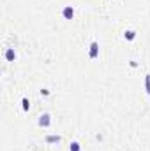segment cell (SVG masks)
<instances>
[{"label":"cell","instance_id":"1","mask_svg":"<svg viewBox=\"0 0 150 151\" xmlns=\"http://www.w3.org/2000/svg\"><path fill=\"white\" fill-rule=\"evenodd\" d=\"M62 14H64V18H66V19H71V18L74 16V9H73L71 5H67V7H64Z\"/></svg>","mask_w":150,"mask_h":151},{"label":"cell","instance_id":"2","mask_svg":"<svg viewBox=\"0 0 150 151\" xmlns=\"http://www.w3.org/2000/svg\"><path fill=\"white\" fill-rule=\"evenodd\" d=\"M97 55H99V44L92 42V46H90V58H97Z\"/></svg>","mask_w":150,"mask_h":151},{"label":"cell","instance_id":"3","mask_svg":"<svg viewBox=\"0 0 150 151\" xmlns=\"http://www.w3.org/2000/svg\"><path fill=\"white\" fill-rule=\"evenodd\" d=\"M50 123H51L50 114H42V116H41V119H39V125H41V127H50Z\"/></svg>","mask_w":150,"mask_h":151},{"label":"cell","instance_id":"4","mask_svg":"<svg viewBox=\"0 0 150 151\" xmlns=\"http://www.w3.org/2000/svg\"><path fill=\"white\" fill-rule=\"evenodd\" d=\"M124 37H125V39H129V40H133V39L136 37V34H134L133 30H125V34H124Z\"/></svg>","mask_w":150,"mask_h":151},{"label":"cell","instance_id":"5","mask_svg":"<svg viewBox=\"0 0 150 151\" xmlns=\"http://www.w3.org/2000/svg\"><path fill=\"white\" fill-rule=\"evenodd\" d=\"M145 88H147V93L150 95V76H145Z\"/></svg>","mask_w":150,"mask_h":151},{"label":"cell","instance_id":"6","mask_svg":"<svg viewBox=\"0 0 150 151\" xmlns=\"http://www.w3.org/2000/svg\"><path fill=\"white\" fill-rule=\"evenodd\" d=\"M5 56H7V60H12V58H14V51H12V49H9V51L5 53Z\"/></svg>","mask_w":150,"mask_h":151},{"label":"cell","instance_id":"7","mask_svg":"<svg viewBox=\"0 0 150 151\" xmlns=\"http://www.w3.org/2000/svg\"><path fill=\"white\" fill-rule=\"evenodd\" d=\"M46 141H48V142H58V141H60V137H58V135H57V137L53 135V137H48Z\"/></svg>","mask_w":150,"mask_h":151},{"label":"cell","instance_id":"8","mask_svg":"<svg viewBox=\"0 0 150 151\" xmlns=\"http://www.w3.org/2000/svg\"><path fill=\"white\" fill-rule=\"evenodd\" d=\"M71 151H79V144L78 142H71Z\"/></svg>","mask_w":150,"mask_h":151},{"label":"cell","instance_id":"9","mask_svg":"<svg viewBox=\"0 0 150 151\" xmlns=\"http://www.w3.org/2000/svg\"><path fill=\"white\" fill-rule=\"evenodd\" d=\"M28 107H30L28 100H27V99H23V109H25V111H28Z\"/></svg>","mask_w":150,"mask_h":151}]
</instances>
